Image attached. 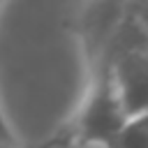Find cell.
<instances>
[{
	"label": "cell",
	"instance_id": "obj_2",
	"mask_svg": "<svg viewBox=\"0 0 148 148\" xmlns=\"http://www.w3.org/2000/svg\"><path fill=\"white\" fill-rule=\"evenodd\" d=\"M113 148H148V113L130 118Z\"/></svg>",
	"mask_w": 148,
	"mask_h": 148
},
{
	"label": "cell",
	"instance_id": "obj_3",
	"mask_svg": "<svg viewBox=\"0 0 148 148\" xmlns=\"http://www.w3.org/2000/svg\"><path fill=\"white\" fill-rule=\"evenodd\" d=\"M127 14L134 21V25L141 30V35L148 39V0L146 2H132V5H127Z\"/></svg>",
	"mask_w": 148,
	"mask_h": 148
},
{
	"label": "cell",
	"instance_id": "obj_1",
	"mask_svg": "<svg viewBox=\"0 0 148 148\" xmlns=\"http://www.w3.org/2000/svg\"><path fill=\"white\" fill-rule=\"evenodd\" d=\"M111 51L86 58L83 92L69 118L44 141L46 148H113L127 111L116 88Z\"/></svg>",
	"mask_w": 148,
	"mask_h": 148
},
{
	"label": "cell",
	"instance_id": "obj_4",
	"mask_svg": "<svg viewBox=\"0 0 148 148\" xmlns=\"http://www.w3.org/2000/svg\"><path fill=\"white\" fill-rule=\"evenodd\" d=\"M2 7H5V5L0 2V12H2ZM0 141H5V143H21V139H18L16 130L12 127V123H9L7 113H5L2 99H0Z\"/></svg>",
	"mask_w": 148,
	"mask_h": 148
},
{
	"label": "cell",
	"instance_id": "obj_5",
	"mask_svg": "<svg viewBox=\"0 0 148 148\" xmlns=\"http://www.w3.org/2000/svg\"><path fill=\"white\" fill-rule=\"evenodd\" d=\"M0 148H46L44 146V141L42 143H35V146H28V143H5V141H0Z\"/></svg>",
	"mask_w": 148,
	"mask_h": 148
}]
</instances>
